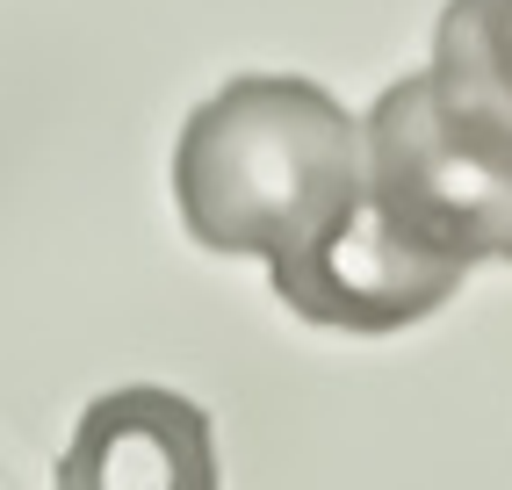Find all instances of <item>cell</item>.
Listing matches in <instances>:
<instances>
[{
	"label": "cell",
	"instance_id": "6da1fadb",
	"mask_svg": "<svg viewBox=\"0 0 512 490\" xmlns=\"http://www.w3.org/2000/svg\"><path fill=\"white\" fill-rule=\"evenodd\" d=\"M361 195V123L318 80L246 73L181 123L174 209L210 253H253L267 267L303 260Z\"/></svg>",
	"mask_w": 512,
	"mask_h": 490
},
{
	"label": "cell",
	"instance_id": "7a4b0ae2",
	"mask_svg": "<svg viewBox=\"0 0 512 490\" xmlns=\"http://www.w3.org/2000/svg\"><path fill=\"white\" fill-rule=\"evenodd\" d=\"M368 202L433 260H512V130L404 73L361 123Z\"/></svg>",
	"mask_w": 512,
	"mask_h": 490
},
{
	"label": "cell",
	"instance_id": "3957f363",
	"mask_svg": "<svg viewBox=\"0 0 512 490\" xmlns=\"http://www.w3.org/2000/svg\"><path fill=\"white\" fill-rule=\"evenodd\" d=\"M462 274L469 267L419 253V245L361 195L332 238H318L303 260L267 267V282H275V296L296 310L303 325H325V332H404V325L433 318V310L462 289Z\"/></svg>",
	"mask_w": 512,
	"mask_h": 490
},
{
	"label": "cell",
	"instance_id": "277c9868",
	"mask_svg": "<svg viewBox=\"0 0 512 490\" xmlns=\"http://www.w3.org/2000/svg\"><path fill=\"white\" fill-rule=\"evenodd\" d=\"M58 483L73 490H210L217 483V447H210V418L202 404L174 390H116L87 404L73 447L58 462Z\"/></svg>",
	"mask_w": 512,
	"mask_h": 490
},
{
	"label": "cell",
	"instance_id": "5b68a950",
	"mask_svg": "<svg viewBox=\"0 0 512 490\" xmlns=\"http://www.w3.org/2000/svg\"><path fill=\"white\" fill-rule=\"evenodd\" d=\"M426 73L462 109L512 130V0H448Z\"/></svg>",
	"mask_w": 512,
	"mask_h": 490
}]
</instances>
